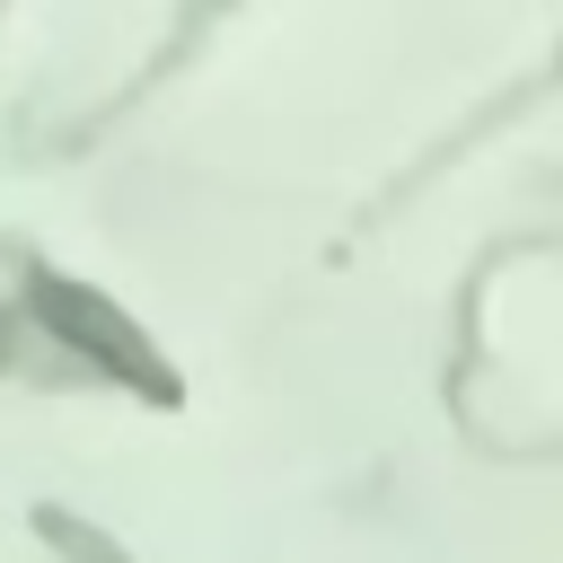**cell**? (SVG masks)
<instances>
[{"label":"cell","instance_id":"2","mask_svg":"<svg viewBox=\"0 0 563 563\" xmlns=\"http://www.w3.org/2000/svg\"><path fill=\"white\" fill-rule=\"evenodd\" d=\"M35 528L53 537V554H62V563H132L106 528H88V519H70V510H35Z\"/></svg>","mask_w":563,"mask_h":563},{"label":"cell","instance_id":"1","mask_svg":"<svg viewBox=\"0 0 563 563\" xmlns=\"http://www.w3.org/2000/svg\"><path fill=\"white\" fill-rule=\"evenodd\" d=\"M26 308L88 361V369H106V378H123V387H141L150 405H176V369L150 352V334L123 317V308H106L97 290H79V282H62V273H26Z\"/></svg>","mask_w":563,"mask_h":563}]
</instances>
